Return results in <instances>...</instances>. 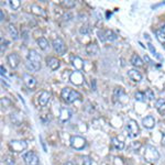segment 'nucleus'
<instances>
[{
    "label": "nucleus",
    "instance_id": "8",
    "mask_svg": "<svg viewBox=\"0 0 165 165\" xmlns=\"http://www.w3.org/2000/svg\"><path fill=\"white\" fill-rule=\"evenodd\" d=\"M26 165H39V156L34 152H26L23 155Z\"/></svg>",
    "mask_w": 165,
    "mask_h": 165
},
{
    "label": "nucleus",
    "instance_id": "2",
    "mask_svg": "<svg viewBox=\"0 0 165 165\" xmlns=\"http://www.w3.org/2000/svg\"><path fill=\"white\" fill-rule=\"evenodd\" d=\"M125 130H127L128 137L129 138H135L139 135L140 133V129L139 125H138L137 121L135 120H129L125 125Z\"/></svg>",
    "mask_w": 165,
    "mask_h": 165
},
{
    "label": "nucleus",
    "instance_id": "37",
    "mask_svg": "<svg viewBox=\"0 0 165 165\" xmlns=\"http://www.w3.org/2000/svg\"><path fill=\"white\" fill-rule=\"evenodd\" d=\"M0 71H1V76H2V77H3V75H5V74H6V68H5V67H3L2 65L0 66Z\"/></svg>",
    "mask_w": 165,
    "mask_h": 165
},
{
    "label": "nucleus",
    "instance_id": "40",
    "mask_svg": "<svg viewBox=\"0 0 165 165\" xmlns=\"http://www.w3.org/2000/svg\"><path fill=\"white\" fill-rule=\"evenodd\" d=\"M144 59H145L146 62H148V63H150V64H152V61H151V59H150V57H148V55H144Z\"/></svg>",
    "mask_w": 165,
    "mask_h": 165
},
{
    "label": "nucleus",
    "instance_id": "19",
    "mask_svg": "<svg viewBox=\"0 0 165 165\" xmlns=\"http://www.w3.org/2000/svg\"><path fill=\"white\" fill-rule=\"evenodd\" d=\"M130 62H131L132 65L135 66V67H141V66H143V61H142V59L138 54L132 55Z\"/></svg>",
    "mask_w": 165,
    "mask_h": 165
},
{
    "label": "nucleus",
    "instance_id": "24",
    "mask_svg": "<svg viewBox=\"0 0 165 165\" xmlns=\"http://www.w3.org/2000/svg\"><path fill=\"white\" fill-rule=\"evenodd\" d=\"M8 31H9L10 35L12 36L13 40H16V39H18V31H16V29L14 28L13 24H9V26H8Z\"/></svg>",
    "mask_w": 165,
    "mask_h": 165
},
{
    "label": "nucleus",
    "instance_id": "27",
    "mask_svg": "<svg viewBox=\"0 0 165 165\" xmlns=\"http://www.w3.org/2000/svg\"><path fill=\"white\" fill-rule=\"evenodd\" d=\"M26 69H28V71H30V72H38L39 71L35 66L33 65L30 61H28V59H26Z\"/></svg>",
    "mask_w": 165,
    "mask_h": 165
},
{
    "label": "nucleus",
    "instance_id": "41",
    "mask_svg": "<svg viewBox=\"0 0 165 165\" xmlns=\"http://www.w3.org/2000/svg\"><path fill=\"white\" fill-rule=\"evenodd\" d=\"M64 165H76V164H75V163H73V162H66Z\"/></svg>",
    "mask_w": 165,
    "mask_h": 165
},
{
    "label": "nucleus",
    "instance_id": "30",
    "mask_svg": "<svg viewBox=\"0 0 165 165\" xmlns=\"http://www.w3.org/2000/svg\"><path fill=\"white\" fill-rule=\"evenodd\" d=\"M92 160L90 156H84L82 158V165H92Z\"/></svg>",
    "mask_w": 165,
    "mask_h": 165
},
{
    "label": "nucleus",
    "instance_id": "34",
    "mask_svg": "<svg viewBox=\"0 0 165 165\" xmlns=\"http://www.w3.org/2000/svg\"><path fill=\"white\" fill-rule=\"evenodd\" d=\"M98 36H99V40L101 41V42H105L106 40V34H105L104 31H98Z\"/></svg>",
    "mask_w": 165,
    "mask_h": 165
},
{
    "label": "nucleus",
    "instance_id": "39",
    "mask_svg": "<svg viewBox=\"0 0 165 165\" xmlns=\"http://www.w3.org/2000/svg\"><path fill=\"white\" fill-rule=\"evenodd\" d=\"M0 18H1V21H3V20H5V13H3V11L2 10H1V11H0Z\"/></svg>",
    "mask_w": 165,
    "mask_h": 165
},
{
    "label": "nucleus",
    "instance_id": "35",
    "mask_svg": "<svg viewBox=\"0 0 165 165\" xmlns=\"http://www.w3.org/2000/svg\"><path fill=\"white\" fill-rule=\"evenodd\" d=\"M88 32H89V28H88V26H82V28L79 29L80 34H87Z\"/></svg>",
    "mask_w": 165,
    "mask_h": 165
},
{
    "label": "nucleus",
    "instance_id": "14",
    "mask_svg": "<svg viewBox=\"0 0 165 165\" xmlns=\"http://www.w3.org/2000/svg\"><path fill=\"white\" fill-rule=\"evenodd\" d=\"M50 98H51V95H50V92H42L40 94V96H39V104H40V106L42 107H45L47 105V102L50 101Z\"/></svg>",
    "mask_w": 165,
    "mask_h": 165
},
{
    "label": "nucleus",
    "instance_id": "16",
    "mask_svg": "<svg viewBox=\"0 0 165 165\" xmlns=\"http://www.w3.org/2000/svg\"><path fill=\"white\" fill-rule=\"evenodd\" d=\"M46 64L52 71H56V69H59V61L56 59V57H47Z\"/></svg>",
    "mask_w": 165,
    "mask_h": 165
},
{
    "label": "nucleus",
    "instance_id": "12",
    "mask_svg": "<svg viewBox=\"0 0 165 165\" xmlns=\"http://www.w3.org/2000/svg\"><path fill=\"white\" fill-rule=\"evenodd\" d=\"M142 125L145 129H153L155 127V119L152 116H146L145 118L142 119Z\"/></svg>",
    "mask_w": 165,
    "mask_h": 165
},
{
    "label": "nucleus",
    "instance_id": "13",
    "mask_svg": "<svg viewBox=\"0 0 165 165\" xmlns=\"http://www.w3.org/2000/svg\"><path fill=\"white\" fill-rule=\"evenodd\" d=\"M72 118V111L68 108H61L59 110V120L62 122H66Z\"/></svg>",
    "mask_w": 165,
    "mask_h": 165
},
{
    "label": "nucleus",
    "instance_id": "28",
    "mask_svg": "<svg viewBox=\"0 0 165 165\" xmlns=\"http://www.w3.org/2000/svg\"><path fill=\"white\" fill-rule=\"evenodd\" d=\"M135 100H138V101H142V102L145 101V95L141 92H135Z\"/></svg>",
    "mask_w": 165,
    "mask_h": 165
},
{
    "label": "nucleus",
    "instance_id": "11",
    "mask_svg": "<svg viewBox=\"0 0 165 165\" xmlns=\"http://www.w3.org/2000/svg\"><path fill=\"white\" fill-rule=\"evenodd\" d=\"M7 62H8V64H9V66L11 67V68H16L18 65H19V63H20V59L16 53H11V54L8 55Z\"/></svg>",
    "mask_w": 165,
    "mask_h": 165
},
{
    "label": "nucleus",
    "instance_id": "33",
    "mask_svg": "<svg viewBox=\"0 0 165 165\" xmlns=\"http://www.w3.org/2000/svg\"><path fill=\"white\" fill-rule=\"evenodd\" d=\"M3 160H5L6 164H8V165H14V160L12 158H10V156H5V158H3Z\"/></svg>",
    "mask_w": 165,
    "mask_h": 165
},
{
    "label": "nucleus",
    "instance_id": "22",
    "mask_svg": "<svg viewBox=\"0 0 165 165\" xmlns=\"http://www.w3.org/2000/svg\"><path fill=\"white\" fill-rule=\"evenodd\" d=\"M38 44H39V46H40V49L43 50V51H45V50L47 49V46H49V42H47V40L45 38L38 39Z\"/></svg>",
    "mask_w": 165,
    "mask_h": 165
},
{
    "label": "nucleus",
    "instance_id": "17",
    "mask_svg": "<svg viewBox=\"0 0 165 165\" xmlns=\"http://www.w3.org/2000/svg\"><path fill=\"white\" fill-rule=\"evenodd\" d=\"M72 63H73V66L75 67L76 71H78V72L82 71V68H84V61H82L79 56H73Z\"/></svg>",
    "mask_w": 165,
    "mask_h": 165
},
{
    "label": "nucleus",
    "instance_id": "18",
    "mask_svg": "<svg viewBox=\"0 0 165 165\" xmlns=\"http://www.w3.org/2000/svg\"><path fill=\"white\" fill-rule=\"evenodd\" d=\"M98 52H99V47L95 43H90V44H88L86 46V53L88 55H97Z\"/></svg>",
    "mask_w": 165,
    "mask_h": 165
},
{
    "label": "nucleus",
    "instance_id": "10",
    "mask_svg": "<svg viewBox=\"0 0 165 165\" xmlns=\"http://www.w3.org/2000/svg\"><path fill=\"white\" fill-rule=\"evenodd\" d=\"M23 82L26 84V86L29 89L33 90L36 86V79L33 76H31L30 74H23Z\"/></svg>",
    "mask_w": 165,
    "mask_h": 165
},
{
    "label": "nucleus",
    "instance_id": "29",
    "mask_svg": "<svg viewBox=\"0 0 165 165\" xmlns=\"http://www.w3.org/2000/svg\"><path fill=\"white\" fill-rule=\"evenodd\" d=\"M21 2H20V0H10V6L13 10H16L18 8L20 7Z\"/></svg>",
    "mask_w": 165,
    "mask_h": 165
},
{
    "label": "nucleus",
    "instance_id": "42",
    "mask_svg": "<svg viewBox=\"0 0 165 165\" xmlns=\"http://www.w3.org/2000/svg\"><path fill=\"white\" fill-rule=\"evenodd\" d=\"M161 31H162V32L165 34V26H162V29H161Z\"/></svg>",
    "mask_w": 165,
    "mask_h": 165
},
{
    "label": "nucleus",
    "instance_id": "21",
    "mask_svg": "<svg viewBox=\"0 0 165 165\" xmlns=\"http://www.w3.org/2000/svg\"><path fill=\"white\" fill-rule=\"evenodd\" d=\"M105 34H106V40L107 41H115L117 40V34H116L115 32H112L111 30H107L105 31Z\"/></svg>",
    "mask_w": 165,
    "mask_h": 165
},
{
    "label": "nucleus",
    "instance_id": "15",
    "mask_svg": "<svg viewBox=\"0 0 165 165\" xmlns=\"http://www.w3.org/2000/svg\"><path fill=\"white\" fill-rule=\"evenodd\" d=\"M128 76H129L130 79H132L135 82H139L142 80L141 73H140L139 71H137V69H130V71L128 72Z\"/></svg>",
    "mask_w": 165,
    "mask_h": 165
},
{
    "label": "nucleus",
    "instance_id": "3",
    "mask_svg": "<svg viewBox=\"0 0 165 165\" xmlns=\"http://www.w3.org/2000/svg\"><path fill=\"white\" fill-rule=\"evenodd\" d=\"M144 158L148 162H155L160 158V154H158V150L154 146L148 145L145 148V152H144Z\"/></svg>",
    "mask_w": 165,
    "mask_h": 165
},
{
    "label": "nucleus",
    "instance_id": "26",
    "mask_svg": "<svg viewBox=\"0 0 165 165\" xmlns=\"http://www.w3.org/2000/svg\"><path fill=\"white\" fill-rule=\"evenodd\" d=\"M31 10H32L33 13L36 14V16H43V14H44V11L42 10V8H40L36 5H33L32 7H31Z\"/></svg>",
    "mask_w": 165,
    "mask_h": 165
},
{
    "label": "nucleus",
    "instance_id": "36",
    "mask_svg": "<svg viewBox=\"0 0 165 165\" xmlns=\"http://www.w3.org/2000/svg\"><path fill=\"white\" fill-rule=\"evenodd\" d=\"M148 49H150V51H151L152 53H153L154 55H155L156 56V54H158V53H156V50H155V47L153 46V45L151 44V43H148Z\"/></svg>",
    "mask_w": 165,
    "mask_h": 165
},
{
    "label": "nucleus",
    "instance_id": "6",
    "mask_svg": "<svg viewBox=\"0 0 165 165\" xmlns=\"http://www.w3.org/2000/svg\"><path fill=\"white\" fill-rule=\"evenodd\" d=\"M52 45H53V49H54V51L57 53V54L64 55L66 53V50H67V49H66V44H65V42H64L61 38L55 39V40L53 41Z\"/></svg>",
    "mask_w": 165,
    "mask_h": 165
},
{
    "label": "nucleus",
    "instance_id": "1",
    "mask_svg": "<svg viewBox=\"0 0 165 165\" xmlns=\"http://www.w3.org/2000/svg\"><path fill=\"white\" fill-rule=\"evenodd\" d=\"M61 96H62V98H63L64 101L67 102V104H72V102H74L75 100L82 99V95H80L79 92H76V90L71 89V88H68V87H65L62 89Z\"/></svg>",
    "mask_w": 165,
    "mask_h": 165
},
{
    "label": "nucleus",
    "instance_id": "31",
    "mask_svg": "<svg viewBox=\"0 0 165 165\" xmlns=\"http://www.w3.org/2000/svg\"><path fill=\"white\" fill-rule=\"evenodd\" d=\"M145 98H148V99H150V100H153L154 99V92H152L151 89H146L145 90Z\"/></svg>",
    "mask_w": 165,
    "mask_h": 165
},
{
    "label": "nucleus",
    "instance_id": "4",
    "mask_svg": "<svg viewBox=\"0 0 165 165\" xmlns=\"http://www.w3.org/2000/svg\"><path fill=\"white\" fill-rule=\"evenodd\" d=\"M69 143H71V146L75 150H82V148L86 146V140L82 137H79V135H73L69 139Z\"/></svg>",
    "mask_w": 165,
    "mask_h": 165
},
{
    "label": "nucleus",
    "instance_id": "38",
    "mask_svg": "<svg viewBox=\"0 0 165 165\" xmlns=\"http://www.w3.org/2000/svg\"><path fill=\"white\" fill-rule=\"evenodd\" d=\"M163 5H165V1H163V2H161V3H158V5L152 6V8H153V9H156L158 7H160V6H163Z\"/></svg>",
    "mask_w": 165,
    "mask_h": 165
},
{
    "label": "nucleus",
    "instance_id": "20",
    "mask_svg": "<svg viewBox=\"0 0 165 165\" xmlns=\"http://www.w3.org/2000/svg\"><path fill=\"white\" fill-rule=\"evenodd\" d=\"M111 143H112V145L115 146L117 150H119V151H121V150L125 148V143H123L122 141H120L118 138H112V139H111Z\"/></svg>",
    "mask_w": 165,
    "mask_h": 165
},
{
    "label": "nucleus",
    "instance_id": "9",
    "mask_svg": "<svg viewBox=\"0 0 165 165\" xmlns=\"http://www.w3.org/2000/svg\"><path fill=\"white\" fill-rule=\"evenodd\" d=\"M69 80H71V82L74 84V85L79 86L84 82V75L78 71L73 72V73L69 75Z\"/></svg>",
    "mask_w": 165,
    "mask_h": 165
},
{
    "label": "nucleus",
    "instance_id": "23",
    "mask_svg": "<svg viewBox=\"0 0 165 165\" xmlns=\"http://www.w3.org/2000/svg\"><path fill=\"white\" fill-rule=\"evenodd\" d=\"M76 5V2L74 1V0H63L62 1V6H63L64 8H66V9H72V8H74Z\"/></svg>",
    "mask_w": 165,
    "mask_h": 165
},
{
    "label": "nucleus",
    "instance_id": "7",
    "mask_svg": "<svg viewBox=\"0 0 165 165\" xmlns=\"http://www.w3.org/2000/svg\"><path fill=\"white\" fill-rule=\"evenodd\" d=\"M28 61H30L36 68H41V56L35 50H30L28 54Z\"/></svg>",
    "mask_w": 165,
    "mask_h": 165
},
{
    "label": "nucleus",
    "instance_id": "32",
    "mask_svg": "<svg viewBox=\"0 0 165 165\" xmlns=\"http://www.w3.org/2000/svg\"><path fill=\"white\" fill-rule=\"evenodd\" d=\"M165 106V99H163V98H161V99H158V100H156V102H155V107L158 109H160V108H162V107H164Z\"/></svg>",
    "mask_w": 165,
    "mask_h": 165
},
{
    "label": "nucleus",
    "instance_id": "25",
    "mask_svg": "<svg viewBox=\"0 0 165 165\" xmlns=\"http://www.w3.org/2000/svg\"><path fill=\"white\" fill-rule=\"evenodd\" d=\"M155 35H156V39L158 40V42L161 43V44L165 45V34L162 32L161 30H156L155 31Z\"/></svg>",
    "mask_w": 165,
    "mask_h": 165
},
{
    "label": "nucleus",
    "instance_id": "5",
    "mask_svg": "<svg viewBox=\"0 0 165 165\" xmlns=\"http://www.w3.org/2000/svg\"><path fill=\"white\" fill-rule=\"evenodd\" d=\"M9 146L13 152L20 153V152L24 151L28 148V143L23 140H12V141H10Z\"/></svg>",
    "mask_w": 165,
    "mask_h": 165
}]
</instances>
